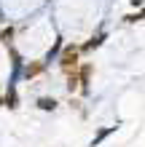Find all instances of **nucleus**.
I'll return each instance as SVG.
<instances>
[{
	"instance_id": "obj_1",
	"label": "nucleus",
	"mask_w": 145,
	"mask_h": 147,
	"mask_svg": "<svg viewBox=\"0 0 145 147\" xmlns=\"http://www.w3.org/2000/svg\"><path fill=\"white\" fill-rule=\"evenodd\" d=\"M59 64H62V70L65 72H75V67H78V48H75V46H67L65 48V56H62V62H59Z\"/></svg>"
},
{
	"instance_id": "obj_2",
	"label": "nucleus",
	"mask_w": 145,
	"mask_h": 147,
	"mask_svg": "<svg viewBox=\"0 0 145 147\" xmlns=\"http://www.w3.org/2000/svg\"><path fill=\"white\" fill-rule=\"evenodd\" d=\"M113 131H116V126H108V128H102V131H99V134L94 136V139H91V147H97V144H99L102 139H105V136H110Z\"/></svg>"
},
{
	"instance_id": "obj_3",
	"label": "nucleus",
	"mask_w": 145,
	"mask_h": 147,
	"mask_svg": "<svg viewBox=\"0 0 145 147\" xmlns=\"http://www.w3.org/2000/svg\"><path fill=\"white\" fill-rule=\"evenodd\" d=\"M38 107H40V110H46V112H48V110H57V99L40 96V99H38Z\"/></svg>"
},
{
	"instance_id": "obj_4",
	"label": "nucleus",
	"mask_w": 145,
	"mask_h": 147,
	"mask_svg": "<svg viewBox=\"0 0 145 147\" xmlns=\"http://www.w3.org/2000/svg\"><path fill=\"white\" fill-rule=\"evenodd\" d=\"M0 40H3L5 46H11V43H14V27H5V30H0Z\"/></svg>"
},
{
	"instance_id": "obj_5",
	"label": "nucleus",
	"mask_w": 145,
	"mask_h": 147,
	"mask_svg": "<svg viewBox=\"0 0 145 147\" xmlns=\"http://www.w3.org/2000/svg\"><path fill=\"white\" fill-rule=\"evenodd\" d=\"M40 70H43V64H30V67H24V78H35Z\"/></svg>"
},
{
	"instance_id": "obj_6",
	"label": "nucleus",
	"mask_w": 145,
	"mask_h": 147,
	"mask_svg": "<svg viewBox=\"0 0 145 147\" xmlns=\"http://www.w3.org/2000/svg\"><path fill=\"white\" fill-rule=\"evenodd\" d=\"M102 40H105V35H97V38H91V40L86 43V46H83V51H91V48H97Z\"/></svg>"
},
{
	"instance_id": "obj_7",
	"label": "nucleus",
	"mask_w": 145,
	"mask_h": 147,
	"mask_svg": "<svg viewBox=\"0 0 145 147\" xmlns=\"http://www.w3.org/2000/svg\"><path fill=\"white\" fill-rule=\"evenodd\" d=\"M124 19H126V22H142V19H145V8H142L140 13H129V16H124Z\"/></svg>"
}]
</instances>
